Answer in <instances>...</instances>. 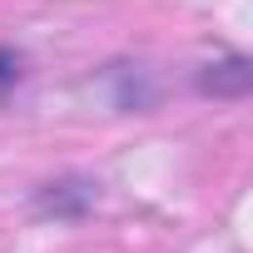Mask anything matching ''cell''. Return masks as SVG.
I'll return each mask as SVG.
<instances>
[{"mask_svg":"<svg viewBox=\"0 0 253 253\" xmlns=\"http://www.w3.org/2000/svg\"><path fill=\"white\" fill-rule=\"evenodd\" d=\"M20 80H25V55L15 45H0V99H5Z\"/></svg>","mask_w":253,"mask_h":253,"instance_id":"cell-4","label":"cell"},{"mask_svg":"<svg viewBox=\"0 0 253 253\" xmlns=\"http://www.w3.org/2000/svg\"><path fill=\"white\" fill-rule=\"evenodd\" d=\"M94 204H99V184L89 174H60L30 194L35 218H50V223H80L94 213Z\"/></svg>","mask_w":253,"mask_h":253,"instance_id":"cell-1","label":"cell"},{"mask_svg":"<svg viewBox=\"0 0 253 253\" xmlns=\"http://www.w3.org/2000/svg\"><path fill=\"white\" fill-rule=\"evenodd\" d=\"M194 89H199L204 99H248V89H253V60H248L243 50H228V55L199 65Z\"/></svg>","mask_w":253,"mask_h":253,"instance_id":"cell-2","label":"cell"},{"mask_svg":"<svg viewBox=\"0 0 253 253\" xmlns=\"http://www.w3.org/2000/svg\"><path fill=\"white\" fill-rule=\"evenodd\" d=\"M104 84L114 94V109H124V114H149L159 104V84H154V75L144 65H109Z\"/></svg>","mask_w":253,"mask_h":253,"instance_id":"cell-3","label":"cell"}]
</instances>
